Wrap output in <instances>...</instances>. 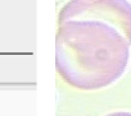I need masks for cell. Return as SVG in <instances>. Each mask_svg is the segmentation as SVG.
<instances>
[{
	"label": "cell",
	"mask_w": 131,
	"mask_h": 116,
	"mask_svg": "<svg viewBox=\"0 0 131 116\" xmlns=\"http://www.w3.org/2000/svg\"><path fill=\"white\" fill-rule=\"evenodd\" d=\"M130 42L113 26L94 19H71L55 36V69L68 86L80 91L103 89L125 73Z\"/></svg>",
	"instance_id": "1"
},
{
	"label": "cell",
	"mask_w": 131,
	"mask_h": 116,
	"mask_svg": "<svg viewBox=\"0 0 131 116\" xmlns=\"http://www.w3.org/2000/svg\"><path fill=\"white\" fill-rule=\"evenodd\" d=\"M94 19L117 28L131 45V3L128 0H70L58 14V23Z\"/></svg>",
	"instance_id": "2"
},
{
	"label": "cell",
	"mask_w": 131,
	"mask_h": 116,
	"mask_svg": "<svg viewBox=\"0 0 131 116\" xmlns=\"http://www.w3.org/2000/svg\"><path fill=\"white\" fill-rule=\"evenodd\" d=\"M104 116H131V112H128V111H116V112L107 113Z\"/></svg>",
	"instance_id": "3"
}]
</instances>
